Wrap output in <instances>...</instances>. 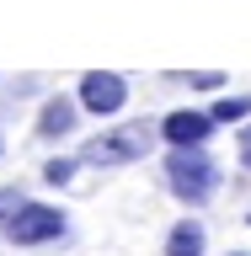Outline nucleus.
<instances>
[{"label":"nucleus","instance_id":"nucleus-5","mask_svg":"<svg viewBox=\"0 0 251 256\" xmlns=\"http://www.w3.org/2000/svg\"><path fill=\"white\" fill-rule=\"evenodd\" d=\"M208 134H214V112H203V107H176V112L160 118V139L171 144V150L208 144Z\"/></svg>","mask_w":251,"mask_h":256},{"label":"nucleus","instance_id":"nucleus-10","mask_svg":"<svg viewBox=\"0 0 251 256\" xmlns=\"http://www.w3.org/2000/svg\"><path fill=\"white\" fill-rule=\"evenodd\" d=\"M22 203H27V198H22L16 187H0V235H6V224H11V214H16Z\"/></svg>","mask_w":251,"mask_h":256},{"label":"nucleus","instance_id":"nucleus-3","mask_svg":"<svg viewBox=\"0 0 251 256\" xmlns=\"http://www.w3.org/2000/svg\"><path fill=\"white\" fill-rule=\"evenodd\" d=\"M64 235H70V214H64L59 203H22L11 214V224H6V240L22 246V251L54 246V240H64Z\"/></svg>","mask_w":251,"mask_h":256},{"label":"nucleus","instance_id":"nucleus-7","mask_svg":"<svg viewBox=\"0 0 251 256\" xmlns=\"http://www.w3.org/2000/svg\"><path fill=\"white\" fill-rule=\"evenodd\" d=\"M208 251V230L198 219H182L171 224V235H166V256H203Z\"/></svg>","mask_w":251,"mask_h":256},{"label":"nucleus","instance_id":"nucleus-4","mask_svg":"<svg viewBox=\"0 0 251 256\" xmlns=\"http://www.w3.org/2000/svg\"><path fill=\"white\" fill-rule=\"evenodd\" d=\"M75 96H80V107L91 112V118H118L128 107V80L112 75V70H86Z\"/></svg>","mask_w":251,"mask_h":256},{"label":"nucleus","instance_id":"nucleus-12","mask_svg":"<svg viewBox=\"0 0 251 256\" xmlns=\"http://www.w3.org/2000/svg\"><path fill=\"white\" fill-rule=\"evenodd\" d=\"M187 86H198V91H214V86H224L219 75H208V70H198V75H187Z\"/></svg>","mask_w":251,"mask_h":256},{"label":"nucleus","instance_id":"nucleus-9","mask_svg":"<svg viewBox=\"0 0 251 256\" xmlns=\"http://www.w3.org/2000/svg\"><path fill=\"white\" fill-rule=\"evenodd\" d=\"M75 166H80L75 155H59V160H48V166H43V182H48V187H64V182L75 176Z\"/></svg>","mask_w":251,"mask_h":256},{"label":"nucleus","instance_id":"nucleus-1","mask_svg":"<svg viewBox=\"0 0 251 256\" xmlns=\"http://www.w3.org/2000/svg\"><path fill=\"white\" fill-rule=\"evenodd\" d=\"M166 187H171L176 203H187V208L214 203V192H219V166H214V155H208L203 144L171 150V155H166Z\"/></svg>","mask_w":251,"mask_h":256},{"label":"nucleus","instance_id":"nucleus-2","mask_svg":"<svg viewBox=\"0 0 251 256\" xmlns=\"http://www.w3.org/2000/svg\"><path fill=\"white\" fill-rule=\"evenodd\" d=\"M155 139H160V123H123V128H107L102 139H91L80 150V160L86 166H134L155 150Z\"/></svg>","mask_w":251,"mask_h":256},{"label":"nucleus","instance_id":"nucleus-14","mask_svg":"<svg viewBox=\"0 0 251 256\" xmlns=\"http://www.w3.org/2000/svg\"><path fill=\"white\" fill-rule=\"evenodd\" d=\"M246 224H251V214H246Z\"/></svg>","mask_w":251,"mask_h":256},{"label":"nucleus","instance_id":"nucleus-8","mask_svg":"<svg viewBox=\"0 0 251 256\" xmlns=\"http://www.w3.org/2000/svg\"><path fill=\"white\" fill-rule=\"evenodd\" d=\"M208 112H214V123H251V96H219Z\"/></svg>","mask_w":251,"mask_h":256},{"label":"nucleus","instance_id":"nucleus-6","mask_svg":"<svg viewBox=\"0 0 251 256\" xmlns=\"http://www.w3.org/2000/svg\"><path fill=\"white\" fill-rule=\"evenodd\" d=\"M80 96H48L43 102V112H38V139H48V144H59V139H70L75 134V123H80Z\"/></svg>","mask_w":251,"mask_h":256},{"label":"nucleus","instance_id":"nucleus-11","mask_svg":"<svg viewBox=\"0 0 251 256\" xmlns=\"http://www.w3.org/2000/svg\"><path fill=\"white\" fill-rule=\"evenodd\" d=\"M235 150H240V166L251 171V123H240V139H235Z\"/></svg>","mask_w":251,"mask_h":256},{"label":"nucleus","instance_id":"nucleus-13","mask_svg":"<svg viewBox=\"0 0 251 256\" xmlns=\"http://www.w3.org/2000/svg\"><path fill=\"white\" fill-rule=\"evenodd\" d=\"M224 256H251V251H224Z\"/></svg>","mask_w":251,"mask_h":256}]
</instances>
